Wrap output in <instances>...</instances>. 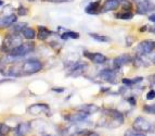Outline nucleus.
I'll list each match as a JSON object with an SVG mask.
<instances>
[{
	"mask_svg": "<svg viewBox=\"0 0 155 136\" xmlns=\"http://www.w3.org/2000/svg\"><path fill=\"white\" fill-rule=\"evenodd\" d=\"M132 42H134V38H132L131 36L127 37V38H126V45L128 46V47H129V46H131Z\"/></svg>",
	"mask_w": 155,
	"mask_h": 136,
	"instance_id": "2f4dec72",
	"label": "nucleus"
},
{
	"mask_svg": "<svg viewBox=\"0 0 155 136\" xmlns=\"http://www.w3.org/2000/svg\"><path fill=\"white\" fill-rule=\"evenodd\" d=\"M25 26H26L25 23H18V24H15V25H13V31H14V33H16V32H22L25 29Z\"/></svg>",
	"mask_w": 155,
	"mask_h": 136,
	"instance_id": "bb28decb",
	"label": "nucleus"
},
{
	"mask_svg": "<svg viewBox=\"0 0 155 136\" xmlns=\"http://www.w3.org/2000/svg\"><path fill=\"white\" fill-rule=\"evenodd\" d=\"M46 1H49V2H70V1H73V0H46Z\"/></svg>",
	"mask_w": 155,
	"mask_h": 136,
	"instance_id": "473e14b6",
	"label": "nucleus"
},
{
	"mask_svg": "<svg viewBox=\"0 0 155 136\" xmlns=\"http://www.w3.org/2000/svg\"><path fill=\"white\" fill-rule=\"evenodd\" d=\"M16 22V15L14 13H10L8 15L0 18V26L1 27H9Z\"/></svg>",
	"mask_w": 155,
	"mask_h": 136,
	"instance_id": "f8f14e48",
	"label": "nucleus"
},
{
	"mask_svg": "<svg viewBox=\"0 0 155 136\" xmlns=\"http://www.w3.org/2000/svg\"><path fill=\"white\" fill-rule=\"evenodd\" d=\"M33 49H34L33 42H23V44L20 45L18 47L14 48L11 53H9V55L13 56V57H15V58H20V57H23V56L27 55V53H31Z\"/></svg>",
	"mask_w": 155,
	"mask_h": 136,
	"instance_id": "423d86ee",
	"label": "nucleus"
},
{
	"mask_svg": "<svg viewBox=\"0 0 155 136\" xmlns=\"http://www.w3.org/2000/svg\"><path fill=\"white\" fill-rule=\"evenodd\" d=\"M143 111L147 113H150V114H155V104L143 106Z\"/></svg>",
	"mask_w": 155,
	"mask_h": 136,
	"instance_id": "a878e982",
	"label": "nucleus"
},
{
	"mask_svg": "<svg viewBox=\"0 0 155 136\" xmlns=\"http://www.w3.org/2000/svg\"><path fill=\"white\" fill-rule=\"evenodd\" d=\"M149 20H150L151 22H153V23H155V13L151 14V15L149 16Z\"/></svg>",
	"mask_w": 155,
	"mask_h": 136,
	"instance_id": "f704fd0d",
	"label": "nucleus"
},
{
	"mask_svg": "<svg viewBox=\"0 0 155 136\" xmlns=\"http://www.w3.org/2000/svg\"><path fill=\"white\" fill-rule=\"evenodd\" d=\"M51 34H52V32L49 31L47 27H45V26L38 27V35H37V37H38L39 40H46Z\"/></svg>",
	"mask_w": 155,
	"mask_h": 136,
	"instance_id": "a211bd4d",
	"label": "nucleus"
},
{
	"mask_svg": "<svg viewBox=\"0 0 155 136\" xmlns=\"http://www.w3.org/2000/svg\"><path fill=\"white\" fill-rule=\"evenodd\" d=\"M132 58L129 55H120L118 57H116L113 60V64H114V69H120L122 66H126L128 63L132 62Z\"/></svg>",
	"mask_w": 155,
	"mask_h": 136,
	"instance_id": "9d476101",
	"label": "nucleus"
},
{
	"mask_svg": "<svg viewBox=\"0 0 155 136\" xmlns=\"http://www.w3.org/2000/svg\"><path fill=\"white\" fill-rule=\"evenodd\" d=\"M87 115L88 114H86V113L84 112H80L78 114H74V115H68V117H65V119H67V120H70V121H73V122H80V121H84L86 120V118H87Z\"/></svg>",
	"mask_w": 155,
	"mask_h": 136,
	"instance_id": "4be33fe9",
	"label": "nucleus"
},
{
	"mask_svg": "<svg viewBox=\"0 0 155 136\" xmlns=\"http://www.w3.org/2000/svg\"><path fill=\"white\" fill-rule=\"evenodd\" d=\"M42 69V64L40 61L36 60V59H31V60H27L21 66V73L25 74V75H31V74H35Z\"/></svg>",
	"mask_w": 155,
	"mask_h": 136,
	"instance_id": "f03ea898",
	"label": "nucleus"
},
{
	"mask_svg": "<svg viewBox=\"0 0 155 136\" xmlns=\"http://www.w3.org/2000/svg\"><path fill=\"white\" fill-rule=\"evenodd\" d=\"M103 112L105 113V117L110 118L111 120H107L106 118H104L102 121L99 122V124H101L100 126H107V127L115 128L120 126L124 123V115L120 111H118L117 109H103Z\"/></svg>",
	"mask_w": 155,
	"mask_h": 136,
	"instance_id": "f257e3e1",
	"label": "nucleus"
},
{
	"mask_svg": "<svg viewBox=\"0 0 155 136\" xmlns=\"http://www.w3.org/2000/svg\"><path fill=\"white\" fill-rule=\"evenodd\" d=\"M61 38L62 39H78L79 38V34L73 31H66L65 33L61 34Z\"/></svg>",
	"mask_w": 155,
	"mask_h": 136,
	"instance_id": "5701e85b",
	"label": "nucleus"
},
{
	"mask_svg": "<svg viewBox=\"0 0 155 136\" xmlns=\"http://www.w3.org/2000/svg\"><path fill=\"white\" fill-rule=\"evenodd\" d=\"M1 125H2V124H1V123H0V128H1ZM0 136H3L2 134H1V132H0Z\"/></svg>",
	"mask_w": 155,
	"mask_h": 136,
	"instance_id": "e433bc0d",
	"label": "nucleus"
},
{
	"mask_svg": "<svg viewBox=\"0 0 155 136\" xmlns=\"http://www.w3.org/2000/svg\"><path fill=\"white\" fill-rule=\"evenodd\" d=\"M86 12L88 14H98L101 11V0H97V1H92L86 7Z\"/></svg>",
	"mask_w": 155,
	"mask_h": 136,
	"instance_id": "ddd939ff",
	"label": "nucleus"
},
{
	"mask_svg": "<svg viewBox=\"0 0 155 136\" xmlns=\"http://www.w3.org/2000/svg\"><path fill=\"white\" fill-rule=\"evenodd\" d=\"M10 130H11L10 126L2 124V125H1V128H0V132H1V134H2V135H7V134L10 132Z\"/></svg>",
	"mask_w": 155,
	"mask_h": 136,
	"instance_id": "c85d7f7f",
	"label": "nucleus"
},
{
	"mask_svg": "<svg viewBox=\"0 0 155 136\" xmlns=\"http://www.w3.org/2000/svg\"><path fill=\"white\" fill-rule=\"evenodd\" d=\"M84 56L87 57L88 59H90L93 63H96V64H103V63L106 62L107 60V58L103 55V53H89V51H85L84 53Z\"/></svg>",
	"mask_w": 155,
	"mask_h": 136,
	"instance_id": "1a4fd4ad",
	"label": "nucleus"
},
{
	"mask_svg": "<svg viewBox=\"0 0 155 136\" xmlns=\"http://www.w3.org/2000/svg\"><path fill=\"white\" fill-rule=\"evenodd\" d=\"M2 3H3V2H2V0H0V5H2Z\"/></svg>",
	"mask_w": 155,
	"mask_h": 136,
	"instance_id": "4c0bfd02",
	"label": "nucleus"
},
{
	"mask_svg": "<svg viewBox=\"0 0 155 136\" xmlns=\"http://www.w3.org/2000/svg\"><path fill=\"white\" fill-rule=\"evenodd\" d=\"M52 90L53 92H55V93H63L65 90V88H63V87H59V88H52Z\"/></svg>",
	"mask_w": 155,
	"mask_h": 136,
	"instance_id": "72a5a7b5",
	"label": "nucleus"
},
{
	"mask_svg": "<svg viewBox=\"0 0 155 136\" xmlns=\"http://www.w3.org/2000/svg\"><path fill=\"white\" fill-rule=\"evenodd\" d=\"M120 5L119 0H105L101 8L102 12H109V11H114L118 9V7Z\"/></svg>",
	"mask_w": 155,
	"mask_h": 136,
	"instance_id": "9b49d317",
	"label": "nucleus"
},
{
	"mask_svg": "<svg viewBox=\"0 0 155 136\" xmlns=\"http://www.w3.org/2000/svg\"><path fill=\"white\" fill-rule=\"evenodd\" d=\"M23 44L22 42V38L18 36L16 33L14 34H9L8 36H5V40H3V45H2V49L7 53H11L14 48L18 47L20 45Z\"/></svg>",
	"mask_w": 155,
	"mask_h": 136,
	"instance_id": "7ed1b4c3",
	"label": "nucleus"
},
{
	"mask_svg": "<svg viewBox=\"0 0 155 136\" xmlns=\"http://www.w3.org/2000/svg\"><path fill=\"white\" fill-rule=\"evenodd\" d=\"M154 50H155V40L147 39L141 42L140 44H138L134 51H136L137 56H145L151 53Z\"/></svg>",
	"mask_w": 155,
	"mask_h": 136,
	"instance_id": "39448f33",
	"label": "nucleus"
},
{
	"mask_svg": "<svg viewBox=\"0 0 155 136\" xmlns=\"http://www.w3.org/2000/svg\"><path fill=\"white\" fill-rule=\"evenodd\" d=\"M116 69H104V70L100 71L99 73V79H101L104 82H109L112 84H116Z\"/></svg>",
	"mask_w": 155,
	"mask_h": 136,
	"instance_id": "6e6552de",
	"label": "nucleus"
},
{
	"mask_svg": "<svg viewBox=\"0 0 155 136\" xmlns=\"http://www.w3.org/2000/svg\"><path fill=\"white\" fill-rule=\"evenodd\" d=\"M22 35H23L24 38H26V39L31 40L36 37V32H35V29H31V27H25L22 31Z\"/></svg>",
	"mask_w": 155,
	"mask_h": 136,
	"instance_id": "aec40b11",
	"label": "nucleus"
},
{
	"mask_svg": "<svg viewBox=\"0 0 155 136\" xmlns=\"http://www.w3.org/2000/svg\"><path fill=\"white\" fill-rule=\"evenodd\" d=\"M48 105H45V104H36V105H33V106H31L29 107V109H28V111L31 113H33V114H35V115H37V114H39L40 112H42L44 110H46V109H48Z\"/></svg>",
	"mask_w": 155,
	"mask_h": 136,
	"instance_id": "dca6fc26",
	"label": "nucleus"
},
{
	"mask_svg": "<svg viewBox=\"0 0 155 136\" xmlns=\"http://www.w3.org/2000/svg\"><path fill=\"white\" fill-rule=\"evenodd\" d=\"M27 13H28V11H27V9L26 8H24V7H20V8L18 9V15H26Z\"/></svg>",
	"mask_w": 155,
	"mask_h": 136,
	"instance_id": "c756f323",
	"label": "nucleus"
},
{
	"mask_svg": "<svg viewBox=\"0 0 155 136\" xmlns=\"http://www.w3.org/2000/svg\"><path fill=\"white\" fill-rule=\"evenodd\" d=\"M134 130L141 132V133H151L154 131V123L149 121L147 119H144L142 117H138L132 123Z\"/></svg>",
	"mask_w": 155,
	"mask_h": 136,
	"instance_id": "20e7f679",
	"label": "nucleus"
},
{
	"mask_svg": "<svg viewBox=\"0 0 155 136\" xmlns=\"http://www.w3.org/2000/svg\"><path fill=\"white\" fill-rule=\"evenodd\" d=\"M115 18L119 19V20H131L134 18V13H132L130 10H124L123 12H119V13L115 14Z\"/></svg>",
	"mask_w": 155,
	"mask_h": 136,
	"instance_id": "412c9836",
	"label": "nucleus"
},
{
	"mask_svg": "<svg viewBox=\"0 0 155 136\" xmlns=\"http://www.w3.org/2000/svg\"><path fill=\"white\" fill-rule=\"evenodd\" d=\"M143 81V77L141 76H138L136 79H123L122 80V83L124 84L125 86H134V85H137V84L141 83Z\"/></svg>",
	"mask_w": 155,
	"mask_h": 136,
	"instance_id": "6ab92c4d",
	"label": "nucleus"
},
{
	"mask_svg": "<svg viewBox=\"0 0 155 136\" xmlns=\"http://www.w3.org/2000/svg\"><path fill=\"white\" fill-rule=\"evenodd\" d=\"M147 100H153L155 99V89H151L147 93V96H145Z\"/></svg>",
	"mask_w": 155,
	"mask_h": 136,
	"instance_id": "cd10ccee",
	"label": "nucleus"
},
{
	"mask_svg": "<svg viewBox=\"0 0 155 136\" xmlns=\"http://www.w3.org/2000/svg\"><path fill=\"white\" fill-rule=\"evenodd\" d=\"M29 128H31V126H29V123H21V124H18V126H16L15 128V134L16 136H25L26 134L28 133Z\"/></svg>",
	"mask_w": 155,
	"mask_h": 136,
	"instance_id": "2eb2a0df",
	"label": "nucleus"
},
{
	"mask_svg": "<svg viewBox=\"0 0 155 136\" xmlns=\"http://www.w3.org/2000/svg\"><path fill=\"white\" fill-rule=\"evenodd\" d=\"M88 136H100L98 133H94V132H90V133H88Z\"/></svg>",
	"mask_w": 155,
	"mask_h": 136,
	"instance_id": "c9c22d12",
	"label": "nucleus"
},
{
	"mask_svg": "<svg viewBox=\"0 0 155 136\" xmlns=\"http://www.w3.org/2000/svg\"><path fill=\"white\" fill-rule=\"evenodd\" d=\"M78 111H80V112H84L86 113V114H93V113L98 112L99 110V107L96 105H92V104H86V105H83L80 106V107L77 108Z\"/></svg>",
	"mask_w": 155,
	"mask_h": 136,
	"instance_id": "4468645a",
	"label": "nucleus"
},
{
	"mask_svg": "<svg viewBox=\"0 0 155 136\" xmlns=\"http://www.w3.org/2000/svg\"><path fill=\"white\" fill-rule=\"evenodd\" d=\"M124 136H145V134L141 133V132L137 131L134 128H129L124 133Z\"/></svg>",
	"mask_w": 155,
	"mask_h": 136,
	"instance_id": "393cba45",
	"label": "nucleus"
},
{
	"mask_svg": "<svg viewBox=\"0 0 155 136\" xmlns=\"http://www.w3.org/2000/svg\"><path fill=\"white\" fill-rule=\"evenodd\" d=\"M29 1H35V0H29Z\"/></svg>",
	"mask_w": 155,
	"mask_h": 136,
	"instance_id": "58836bf2",
	"label": "nucleus"
},
{
	"mask_svg": "<svg viewBox=\"0 0 155 136\" xmlns=\"http://www.w3.org/2000/svg\"><path fill=\"white\" fill-rule=\"evenodd\" d=\"M89 35H90L91 38H93V39L97 40V42H111V38L105 36V35H99V34H94V33H90Z\"/></svg>",
	"mask_w": 155,
	"mask_h": 136,
	"instance_id": "b1692460",
	"label": "nucleus"
},
{
	"mask_svg": "<svg viewBox=\"0 0 155 136\" xmlns=\"http://www.w3.org/2000/svg\"><path fill=\"white\" fill-rule=\"evenodd\" d=\"M87 68H88L87 63H77L76 66H73V69H72V75L73 76L80 75L81 73H84V72H85V70Z\"/></svg>",
	"mask_w": 155,
	"mask_h": 136,
	"instance_id": "f3484780",
	"label": "nucleus"
},
{
	"mask_svg": "<svg viewBox=\"0 0 155 136\" xmlns=\"http://www.w3.org/2000/svg\"><path fill=\"white\" fill-rule=\"evenodd\" d=\"M126 100H127V102H129V104L132 106V107H134V106L137 105V100H136V97H134V96L128 97V98H127Z\"/></svg>",
	"mask_w": 155,
	"mask_h": 136,
	"instance_id": "7c9ffc66",
	"label": "nucleus"
},
{
	"mask_svg": "<svg viewBox=\"0 0 155 136\" xmlns=\"http://www.w3.org/2000/svg\"><path fill=\"white\" fill-rule=\"evenodd\" d=\"M155 11V3L151 0H139L137 1V13L147 14Z\"/></svg>",
	"mask_w": 155,
	"mask_h": 136,
	"instance_id": "0eeeda50",
	"label": "nucleus"
}]
</instances>
